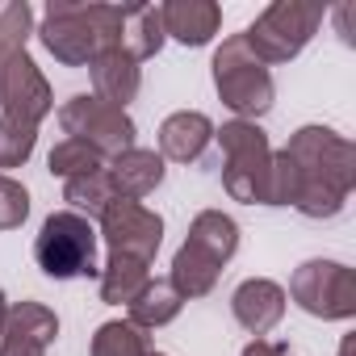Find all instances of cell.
<instances>
[{
  "label": "cell",
  "mask_w": 356,
  "mask_h": 356,
  "mask_svg": "<svg viewBox=\"0 0 356 356\" xmlns=\"http://www.w3.org/2000/svg\"><path fill=\"white\" fill-rule=\"evenodd\" d=\"M298 168L293 210L302 218H335L356 189V147L331 126H302L281 147Z\"/></svg>",
  "instance_id": "cell-1"
},
{
  "label": "cell",
  "mask_w": 356,
  "mask_h": 356,
  "mask_svg": "<svg viewBox=\"0 0 356 356\" xmlns=\"http://www.w3.org/2000/svg\"><path fill=\"white\" fill-rule=\"evenodd\" d=\"M126 5H88V0H51L38 22V42L63 67H88L105 47H118Z\"/></svg>",
  "instance_id": "cell-2"
},
{
  "label": "cell",
  "mask_w": 356,
  "mask_h": 356,
  "mask_svg": "<svg viewBox=\"0 0 356 356\" xmlns=\"http://www.w3.org/2000/svg\"><path fill=\"white\" fill-rule=\"evenodd\" d=\"M214 92L218 101L239 118V122H256L277 105V84L273 72L252 55V47L243 42V34L222 38V47L214 51Z\"/></svg>",
  "instance_id": "cell-3"
},
{
  "label": "cell",
  "mask_w": 356,
  "mask_h": 356,
  "mask_svg": "<svg viewBox=\"0 0 356 356\" xmlns=\"http://www.w3.org/2000/svg\"><path fill=\"white\" fill-rule=\"evenodd\" d=\"M222 147V189L231 202L243 206H268V168H273V143L260 130V122H222L214 130Z\"/></svg>",
  "instance_id": "cell-4"
},
{
  "label": "cell",
  "mask_w": 356,
  "mask_h": 356,
  "mask_svg": "<svg viewBox=\"0 0 356 356\" xmlns=\"http://www.w3.org/2000/svg\"><path fill=\"white\" fill-rule=\"evenodd\" d=\"M97 227L84 214L72 210H55L42 218L38 235H34V264L51 277V281H76V277H97Z\"/></svg>",
  "instance_id": "cell-5"
},
{
  "label": "cell",
  "mask_w": 356,
  "mask_h": 356,
  "mask_svg": "<svg viewBox=\"0 0 356 356\" xmlns=\"http://www.w3.org/2000/svg\"><path fill=\"white\" fill-rule=\"evenodd\" d=\"M323 17H327V9L310 5V0H277V5H268L243 30V42L252 47V55L264 67H277V63L298 59L310 47V38L318 34Z\"/></svg>",
  "instance_id": "cell-6"
},
{
  "label": "cell",
  "mask_w": 356,
  "mask_h": 356,
  "mask_svg": "<svg viewBox=\"0 0 356 356\" xmlns=\"http://www.w3.org/2000/svg\"><path fill=\"white\" fill-rule=\"evenodd\" d=\"M59 126H63L67 138H76L88 151H97L105 163L126 155L130 147H138L134 143L138 138L134 118L126 109H118V105H105L101 97H88V92H80V97L59 105Z\"/></svg>",
  "instance_id": "cell-7"
},
{
  "label": "cell",
  "mask_w": 356,
  "mask_h": 356,
  "mask_svg": "<svg viewBox=\"0 0 356 356\" xmlns=\"http://www.w3.org/2000/svg\"><path fill=\"white\" fill-rule=\"evenodd\" d=\"M298 310L323 323L356 318V273L343 260H302L289 277V293Z\"/></svg>",
  "instance_id": "cell-8"
},
{
  "label": "cell",
  "mask_w": 356,
  "mask_h": 356,
  "mask_svg": "<svg viewBox=\"0 0 356 356\" xmlns=\"http://www.w3.org/2000/svg\"><path fill=\"white\" fill-rule=\"evenodd\" d=\"M101 222V243L109 248V256H130V260H143L151 264L159 243H163V218L155 210H147L143 202H109L105 214L97 218Z\"/></svg>",
  "instance_id": "cell-9"
},
{
  "label": "cell",
  "mask_w": 356,
  "mask_h": 356,
  "mask_svg": "<svg viewBox=\"0 0 356 356\" xmlns=\"http://www.w3.org/2000/svg\"><path fill=\"white\" fill-rule=\"evenodd\" d=\"M51 109H55V92L38 72V63L30 59V51H17L0 63V113L26 126H42Z\"/></svg>",
  "instance_id": "cell-10"
},
{
  "label": "cell",
  "mask_w": 356,
  "mask_h": 356,
  "mask_svg": "<svg viewBox=\"0 0 356 356\" xmlns=\"http://www.w3.org/2000/svg\"><path fill=\"white\" fill-rule=\"evenodd\" d=\"M59 339V314L42 302H9V323L0 335V356H47Z\"/></svg>",
  "instance_id": "cell-11"
},
{
  "label": "cell",
  "mask_w": 356,
  "mask_h": 356,
  "mask_svg": "<svg viewBox=\"0 0 356 356\" xmlns=\"http://www.w3.org/2000/svg\"><path fill=\"white\" fill-rule=\"evenodd\" d=\"M285 306H289L285 289H281L277 281H268V277H248V281H239L235 293H231V314H235V323H239L248 335H256V339H264V335L285 318Z\"/></svg>",
  "instance_id": "cell-12"
},
{
  "label": "cell",
  "mask_w": 356,
  "mask_h": 356,
  "mask_svg": "<svg viewBox=\"0 0 356 356\" xmlns=\"http://www.w3.org/2000/svg\"><path fill=\"white\" fill-rule=\"evenodd\" d=\"M214 122L202 109H181V113H168L159 122V159L168 163H197L206 155V147L214 143Z\"/></svg>",
  "instance_id": "cell-13"
},
{
  "label": "cell",
  "mask_w": 356,
  "mask_h": 356,
  "mask_svg": "<svg viewBox=\"0 0 356 356\" xmlns=\"http://www.w3.org/2000/svg\"><path fill=\"white\" fill-rule=\"evenodd\" d=\"M163 38L181 42V47H206L222 30V9L214 0H168L159 5Z\"/></svg>",
  "instance_id": "cell-14"
},
{
  "label": "cell",
  "mask_w": 356,
  "mask_h": 356,
  "mask_svg": "<svg viewBox=\"0 0 356 356\" xmlns=\"http://www.w3.org/2000/svg\"><path fill=\"white\" fill-rule=\"evenodd\" d=\"M105 172H109V185H113V193H118L122 202H143V197H151V193L163 185L168 163H163L159 151H151V147H130L126 155L109 159Z\"/></svg>",
  "instance_id": "cell-15"
},
{
  "label": "cell",
  "mask_w": 356,
  "mask_h": 356,
  "mask_svg": "<svg viewBox=\"0 0 356 356\" xmlns=\"http://www.w3.org/2000/svg\"><path fill=\"white\" fill-rule=\"evenodd\" d=\"M88 76H92V97H101L105 105H118V109H126L143 88V67L118 47H105L88 63Z\"/></svg>",
  "instance_id": "cell-16"
},
{
  "label": "cell",
  "mask_w": 356,
  "mask_h": 356,
  "mask_svg": "<svg viewBox=\"0 0 356 356\" xmlns=\"http://www.w3.org/2000/svg\"><path fill=\"white\" fill-rule=\"evenodd\" d=\"M185 243H189L193 252H202L206 260H214L218 268H227V264L235 260V252H239V222H235L231 214H222V210H202V214L189 222Z\"/></svg>",
  "instance_id": "cell-17"
},
{
  "label": "cell",
  "mask_w": 356,
  "mask_h": 356,
  "mask_svg": "<svg viewBox=\"0 0 356 356\" xmlns=\"http://www.w3.org/2000/svg\"><path fill=\"white\" fill-rule=\"evenodd\" d=\"M163 22H159V5H126L122 17V34H118V51H126L134 63H147L163 51Z\"/></svg>",
  "instance_id": "cell-18"
},
{
  "label": "cell",
  "mask_w": 356,
  "mask_h": 356,
  "mask_svg": "<svg viewBox=\"0 0 356 356\" xmlns=\"http://www.w3.org/2000/svg\"><path fill=\"white\" fill-rule=\"evenodd\" d=\"M185 310V298L172 289L168 277H151L143 285V293L126 306V318L138 327V331H155V327H168L176 314Z\"/></svg>",
  "instance_id": "cell-19"
},
{
  "label": "cell",
  "mask_w": 356,
  "mask_h": 356,
  "mask_svg": "<svg viewBox=\"0 0 356 356\" xmlns=\"http://www.w3.org/2000/svg\"><path fill=\"white\" fill-rule=\"evenodd\" d=\"M218 277H222V268H218L214 260H206V256H202V252H193L189 243H181V248H176L168 281H172V289L181 293L185 302H193V298H206V293H214Z\"/></svg>",
  "instance_id": "cell-20"
},
{
  "label": "cell",
  "mask_w": 356,
  "mask_h": 356,
  "mask_svg": "<svg viewBox=\"0 0 356 356\" xmlns=\"http://www.w3.org/2000/svg\"><path fill=\"white\" fill-rule=\"evenodd\" d=\"M97 277H101V302L105 306H130L143 293V285L151 281V264L130 260V256H109Z\"/></svg>",
  "instance_id": "cell-21"
},
{
  "label": "cell",
  "mask_w": 356,
  "mask_h": 356,
  "mask_svg": "<svg viewBox=\"0 0 356 356\" xmlns=\"http://www.w3.org/2000/svg\"><path fill=\"white\" fill-rule=\"evenodd\" d=\"M63 202L72 214H84L88 222L105 214L109 202H118L113 185H109V172H88V176H76V181H63Z\"/></svg>",
  "instance_id": "cell-22"
},
{
  "label": "cell",
  "mask_w": 356,
  "mask_h": 356,
  "mask_svg": "<svg viewBox=\"0 0 356 356\" xmlns=\"http://www.w3.org/2000/svg\"><path fill=\"white\" fill-rule=\"evenodd\" d=\"M88 356H151V339L130 318H109L97 327Z\"/></svg>",
  "instance_id": "cell-23"
},
{
  "label": "cell",
  "mask_w": 356,
  "mask_h": 356,
  "mask_svg": "<svg viewBox=\"0 0 356 356\" xmlns=\"http://www.w3.org/2000/svg\"><path fill=\"white\" fill-rule=\"evenodd\" d=\"M101 168H105V159L97 151H88L84 143H76V138H59L47 155V172L59 176V181H76V176L101 172Z\"/></svg>",
  "instance_id": "cell-24"
},
{
  "label": "cell",
  "mask_w": 356,
  "mask_h": 356,
  "mask_svg": "<svg viewBox=\"0 0 356 356\" xmlns=\"http://www.w3.org/2000/svg\"><path fill=\"white\" fill-rule=\"evenodd\" d=\"M34 147H38V126H26V122H13L0 113V172L26 168Z\"/></svg>",
  "instance_id": "cell-25"
},
{
  "label": "cell",
  "mask_w": 356,
  "mask_h": 356,
  "mask_svg": "<svg viewBox=\"0 0 356 356\" xmlns=\"http://www.w3.org/2000/svg\"><path fill=\"white\" fill-rule=\"evenodd\" d=\"M34 34V9L26 5V0H13V5H0V63H5L9 55L26 51Z\"/></svg>",
  "instance_id": "cell-26"
},
{
  "label": "cell",
  "mask_w": 356,
  "mask_h": 356,
  "mask_svg": "<svg viewBox=\"0 0 356 356\" xmlns=\"http://www.w3.org/2000/svg\"><path fill=\"white\" fill-rule=\"evenodd\" d=\"M30 218V189L13 181L9 172H0V231H17Z\"/></svg>",
  "instance_id": "cell-27"
},
{
  "label": "cell",
  "mask_w": 356,
  "mask_h": 356,
  "mask_svg": "<svg viewBox=\"0 0 356 356\" xmlns=\"http://www.w3.org/2000/svg\"><path fill=\"white\" fill-rule=\"evenodd\" d=\"M239 356H293L285 343H273V339H252Z\"/></svg>",
  "instance_id": "cell-28"
},
{
  "label": "cell",
  "mask_w": 356,
  "mask_h": 356,
  "mask_svg": "<svg viewBox=\"0 0 356 356\" xmlns=\"http://www.w3.org/2000/svg\"><path fill=\"white\" fill-rule=\"evenodd\" d=\"M5 323H9V298H5V289H0V335H5Z\"/></svg>",
  "instance_id": "cell-29"
},
{
  "label": "cell",
  "mask_w": 356,
  "mask_h": 356,
  "mask_svg": "<svg viewBox=\"0 0 356 356\" xmlns=\"http://www.w3.org/2000/svg\"><path fill=\"white\" fill-rule=\"evenodd\" d=\"M339 356H352V335H343V343H339Z\"/></svg>",
  "instance_id": "cell-30"
},
{
  "label": "cell",
  "mask_w": 356,
  "mask_h": 356,
  "mask_svg": "<svg viewBox=\"0 0 356 356\" xmlns=\"http://www.w3.org/2000/svg\"><path fill=\"white\" fill-rule=\"evenodd\" d=\"M151 356H168V352H155V348H151Z\"/></svg>",
  "instance_id": "cell-31"
}]
</instances>
